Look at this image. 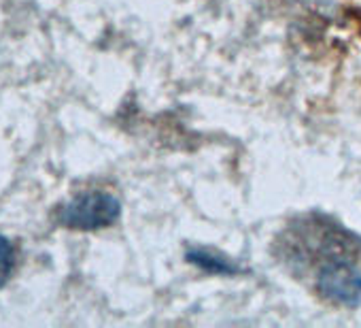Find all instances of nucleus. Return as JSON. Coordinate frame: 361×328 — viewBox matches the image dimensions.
Here are the masks:
<instances>
[{"label":"nucleus","mask_w":361,"mask_h":328,"mask_svg":"<svg viewBox=\"0 0 361 328\" xmlns=\"http://www.w3.org/2000/svg\"><path fill=\"white\" fill-rule=\"evenodd\" d=\"M121 216V203L117 197L92 190L77 194L58 209V224L71 230H100L115 224Z\"/></svg>","instance_id":"1"},{"label":"nucleus","mask_w":361,"mask_h":328,"mask_svg":"<svg viewBox=\"0 0 361 328\" xmlns=\"http://www.w3.org/2000/svg\"><path fill=\"white\" fill-rule=\"evenodd\" d=\"M317 290L342 307L361 305V271L346 260H329L317 275Z\"/></svg>","instance_id":"2"},{"label":"nucleus","mask_w":361,"mask_h":328,"mask_svg":"<svg viewBox=\"0 0 361 328\" xmlns=\"http://www.w3.org/2000/svg\"><path fill=\"white\" fill-rule=\"evenodd\" d=\"M188 260L192 264H196L198 269L213 273V275H236L240 271V266L234 264L230 258H226L217 252H211V250H190Z\"/></svg>","instance_id":"3"},{"label":"nucleus","mask_w":361,"mask_h":328,"mask_svg":"<svg viewBox=\"0 0 361 328\" xmlns=\"http://www.w3.org/2000/svg\"><path fill=\"white\" fill-rule=\"evenodd\" d=\"M16 269V250L7 237L0 235V288L7 286Z\"/></svg>","instance_id":"4"}]
</instances>
